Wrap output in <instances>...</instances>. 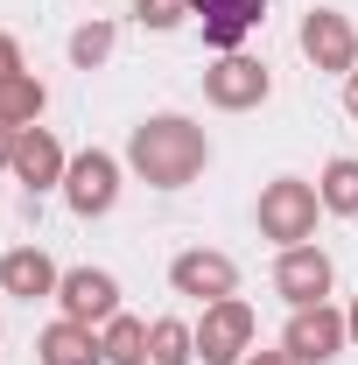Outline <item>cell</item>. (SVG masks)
I'll list each match as a JSON object with an SVG mask.
<instances>
[{
    "label": "cell",
    "instance_id": "1",
    "mask_svg": "<svg viewBox=\"0 0 358 365\" xmlns=\"http://www.w3.org/2000/svg\"><path fill=\"white\" fill-rule=\"evenodd\" d=\"M134 162L148 169V182H190V169L204 162V140L183 120H155V127L134 134Z\"/></svg>",
    "mask_w": 358,
    "mask_h": 365
},
{
    "label": "cell",
    "instance_id": "2",
    "mask_svg": "<svg viewBox=\"0 0 358 365\" xmlns=\"http://www.w3.org/2000/svg\"><path fill=\"white\" fill-rule=\"evenodd\" d=\"M197 14H204V36L218 49H232L253 21H260V0H197Z\"/></svg>",
    "mask_w": 358,
    "mask_h": 365
},
{
    "label": "cell",
    "instance_id": "3",
    "mask_svg": "<svg viewBox=\"0 0 358 365\" xmlns=\"http://www.w3.org/2000/svg\"><path fill=\"white\" fill-rule=\"evenodd\" d=\"M71 197H78V211H106V204H113V162H106V155L78 162V169H71Z\"/></svg>",
    "mask_w": 358,
    "mask_h": 365
},
{
    "label": "cell",
    "instance_id": "4",
    "mask_svg": "<svg viewBox=\"0 0 358 365\" xmlns=\"http://www.w3.org/2000/svg\"><path fill=\"white\" fill-rule=\"evenodd\" d=\"M281 288H288L295 302H316V295L330 288V267H323L316 253H288V260H281Z\"/></svg>",
    "mask_w": 358,
    "mask_h": 365
},
{
    "label": "cell",
    "instance_id": "5",
    "mask_svg": "<svg viewBox=\"0 0 358 365\" xmlns=\"http://www.w3.org/2000/svg\"><path fill=\"white\" fill-rule=\"evenodd\" d=\"M239 344H246V309H218V317L204 323V359L211 365L239 359Z\"/></svg>",
    "mask_w": 358,
    "mask_h": 365
},
{
    "label": "cell",
    "instance_id": "6",
    "mask_svg": "<svg viewBox=\"0 0 358 365\" xmlns=\"http://www.w3.org/2000/svg\"><path fill=\"white\" fill-rule=\"evenodd\" d=\"M260 218H267V225L281 232V239H295V232L310 225V190H295V182H281V190L267 197V211H260Z\"/></svg>",
    "mask_w": 358,
    "mask_h": 365
},
{
    "label": "cell",
    "instance_id": "7",
    "mask_svg": "<svg viewBox=\"0 0 358 365\" xmlns=\"http://www.w3.org/2000/svg\"><path fill=\"white\" fill-rule=\"evenodd\" d=\"M302 43H310V56H323V63H352V36H344L337 14H316L310 29H302Z\"/></svg>",
    "mask_w": 358,
    "mask_h": 365
},
{
    "label": "cell",
    "instance_id": "8",
    "mask_svg": "<svg viewBox=\"0 0 358 365\" xmlns=\"http://www.w3.org/2000/svg\"><path fill=\"white\" fill-rule=\"evenodd\" d=\"M63 295H71V317H106L113 309V281L106 274H71Z\"/></svg>",
    "mask_w": 358,
    "mask_h": 365
},
{
    "label": "cell",
    "instance_id": "9",
    "mask_svg": "<svg viewBox=\"0 0 358 365\" xmlns=\"http://www.w3.org/2000/svg\"><path fill=\"white\" fill-rule=\"evenodd\" d=\"M330 344H337V323L330 317H295V330H288L295 359H330Z\"/></svg>",
    "mask_w": 358,
    "mask_h": 365
},
{
    "label": "cell",
    "instance_id": "10",
    "mask_svg": "<svg viewBox=\"0 0 358 365\" xmlns=\"http://www.w3.org/2000/svg\"><path fill=\"white\" fill-rule=\"evenodd\" d=\"M211 91H218L225 106H246V98L267 91V78H260V63H225L218 78H211Z\"/></svg>",
    "mask_w": 358,
    "mask_h": 365
},
{
    "label": "cell",
    "instance_id": "11",
    "mask_svg": "<svg viewBox=\"0 0 358 365\" xmlns=\"http://www.w3.org/2000/svg\"><path fill=\"white\" fill-rule=\"evenodd\" d=\"M43 359H49V365H85V359H91L85 330H78V323H56V330H49V344H43Z\"/></svg>",
    "mask_w": 358,
    "mask_h": 365
},
{
    "label": "cell",
    "instance_id": "12",
    "mask_svg": "<svg viewBox=\"0 0 358 365\" xmlns=\"http://www.w3.org/2000/svg\"><path fill=\"white\" fill-rule=\"evenodd\" d=\"M176 281H183V288H211V295H225V288H232V267H225V260H176Z\"/></svg>",
    "mask_w": 358,
    "mask_h": 365
},
{
    "label": "cell",
    "instance_id": "13",
    "mask_svg": "<svg viewBox=\"0 0 358 365\" xmlns=\"http://www.w3.org/2000/svg\"><path fill=\"white\" fill-rule=\"evenodd\" d=\"M155 359H162V365L190 359V330H183V323H162V330H155Z\"/></svg>",
    "mask_w": 358,
    "mask_h": 365
},
{
    "label": "cell",
    "instance_id": "14",
    "mask_svg": "<svg viewBox=\"0 0 358 365\" xmlns=\"http://www.w3.org/2000/svg\"><path fill=\"white\" fill-rule=\"evenodd\" d=\"M21 113H36V85H7L0 91V134H7V120H21ZM7 148V140H0Z\"/></svg>",
    "mask_w": 358,
    "mask_h": 365
},
{
    "label": "cell",
    "instance_id": "15",
    "mask_svg": "<svg viewBox=\"0 0 358 365\" xmlns=\"http://www.w3.org/2000/svg\"><path fill=\"white\" fill-rule=\"evenodd\" d=\"M7 288H49V267L29 260V253H14V260H7Z\"/></svg>",
    "mask_w": 358,
    "mask_h": 365
},
{
    "label": "cell",
    "instance_id": "16",
    "mask_svg": "<svg viewBox=\"0 0 358 365\" xmlns=\"http://www.w3.org/2000/svg\"><path fill=\"white\" fill-rule=\"evenodd\" d=\"M330 204H337V211H352V204H358V169H352V162L330 169Z\"/></svg>",
    "mask_w": 358,
    "mask_h": 365
},
{
    "label": "cell",
    "instance_id": "17",
    "mask_svg": "<svg viewBox=\"0 0 358 365\" xmlns=\"http://www.w3.org/2000/svg\"><path fill=\"white\" fill-rule=\"evenodd\" d=\"M14 162H21L29 176H49V169H56V155H49V140H21V148H14Z\"/></svg>",
    "mask_w": 358,
    "mask_h": 365
},
{
    "label": "cell",
    "instance_id": "18",
    "mask_svg": "<svg viewBox=\"0 0 358 365\" xmlns=\"http://www.w3.org/2000/svg\"><path fill=\"white\" fill-rule=\"evenodd\" d=\"M106 351H113V359H120V365H140V330H134V323H120Z\"/></svg>",
    "mask_w": 358,
    "mask_h": 365
},
{
    "label": "cell",
    "instance_id": "19",
    "mask_svg": "<svg viewBox=\"0 0 358 365\" xmlns=\"http://www.w3.org/2000/svg\"><path fill=\"white\" fill-rule=\"evenodd\" d=\"M7 71H14V49H7V43H0V78H7Z\"/></svg>",
    "mask_w": 358,
    "mask_h": 365
},
{
    "label": "cell",
    "instance_id": "20",
    "mask_svg": "<svg viewBox=\"0 0 358 365\" xmlns=\"http://www.w3.org/2000/svg\"><path fill=\"white\" fill-rule=\"evenodd\" d=\"M260 365H281V359H260Z\"/></svg>",
    "mask_w": 358,
    "mask_h": 365
},
{
    "label": "cell",
    "instance_id": "21",
    "mask_svg": "<svg viewBox=\"0 0 358 365\" xmlns=\"http://www.w3.org/2000/svg\"><path fill=\"white\" fill-rule=\"evenodd\" d=\"M352 106H358V85H352Z\"/></svg>",
    "mask_w": 358,
    "mask_h": 365
}]
</instances>
